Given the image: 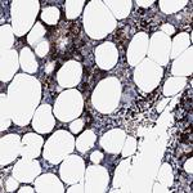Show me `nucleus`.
Returning <instances> with one entry per match:
<instances>
[{
	"label": "nucleus",
	"instance_id": "1",
	"mask_svg": "<svg viewBox=\"0 0 193 193\" xmlns=\"http://www.w3.org/2000/svg\"><path fill=\"white\" fill-rule=\"evenodd\" d=\"M115 41L117 43V45L122 46V48L129 43V40L126 39V36H125V34L122 32V30H118V31H116V35H115Z\"/></svg>",
	"mask_w": 193,
	"mask_h": 193
},
{
	"label": "nucleus",
	"instance_id": "2",
	"mask_svg": "<svg viewBox=\"0 0 193 193\" xmlns=\"http://www.w3.org/2000/svg\"><path fill=\"white\" fill-rule=\"evenodd\" d=\"M92 122H93L92 116H90L89 113H86V116H85V126H86V128H89L90 124H92Z\"/></svg>",
	"mask_w": 193,
	"mask_h": 193
}]
</instances>
